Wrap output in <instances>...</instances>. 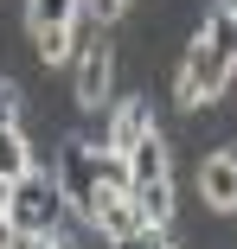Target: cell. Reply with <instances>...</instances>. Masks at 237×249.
<instances>
[{"label":"cell","mask_w":237,"mask_h":249,"mask_svg":"<svg viewBox=\"0 0 237 249\" xmlns=\"http://www.w3.org/2000/svg\"><path fill=\"white\" fill-rule=\"evenodd\" d=\"M71 211H77V205H71V192H64L58 166H45V160H39L32 173H20V179H13V205H7V224H13L20 236H58Z\"/></svg>","instance_id":"cell-1"},{"label":"cell","mask_w":237,"mask_h":249,"mask_svg":"<svg viewBox=\"0 0 237 249\" xmlns=\"http://www.w3.org/2000/svg\"><path fill=\"white\" fill-rule=\"evenodd\" d=\"M224 83H237V71H224V64L212 58V45L193 38V45L179 52V64H173V109H186V115L212 109L218 96H224Z\"/></svg>","instance_id":"cell-2"},{"label":"cell","mask_w":237,"mask_h":249,"mask_svg":"<svg viewBox=\"0 0 237 249\" xmlns=\"http://www.w3.org/2000/svg\"><path fill=\"white\" fill-rule=\"evenodd\" d=\"M71 103L83 115H103L116 103V45L109 38H77V58H71Z\"/></svg>","instance_id":"cell-3"},{"label":"cell","mask_w":237,"mask_h":249,"mask_svg":"<svg viewBox=\"0 0 237 249\" xmlns=\"http://www.w3.org/2000/svg\"><path fill=\"white\" fill-rule=\"evenodd\" d=\"M199 205L212 217L237 211V147H205V160H199Z\"/></svg>","instance_id":"cell-4"},{"label":"cell","mask_w":237,"mask_h":249,"mask_svg":"<svg viewBox=\"0 0 237 249\" xmlns=\"http://www.w3.org/2000/svg\"><path fill=\"white\" fill-rule=\"evenodd\" d=\"M128 198H135V211H141V224H148V230H173V217H179V185H173V173L135 179Z\"/></svg>","instance_id":"cell-5"},{"label":"cell","mask_w":237,"mask_h":249,"mask_svg":"<svg viewBox=\"0 0 237 249\" xmlns=\"http://www.w3.org/2000/svg\"><path fill=\"white\" fill-rule=\"evenodd\" d=\"M193 38H205L212 58H218L224 71H237V0H205V19H199Z\"/></svg>","instance_id":"cell-6"},{"label":"cell","mask_w":237,"mask_h":249,"mask_svg":"<svg viewBox=\"0 0 237 249\" xmlns=\"http://www.w3.org/2000/svg\"><path fill=\"white\" fill-rule=\"evenodd\" d=\"M26 38H32V58H39L45 71H71V58H77V26H26Z\"/></svg>","instance_id":"cell-7"},{"label":"cell","mask_w":237,"mask_h":249,"mask_svg":"<svg viewBox=\"0 0 237 249\" xmlns=\"http://www.w3.org/2000/svg\"><path fill=\"white\" fill-rule=\"evenodd\" d=\"M128 179H160V173H173V147H167V134L160 128H148L135 147H128Z\"/></svg>","instance_id":"cell-8"},{"label":"cell","mask_w":237,"mask_h":249,"mask_svg":"<svg viewBox=\"0 0 237 249\" xmlns=\"http://www.w3.org/2000/svg\"><path fill=\"white\" fill-rule=\"evenodd\" d=\"M32 166H39L32 134H26L20 122H7V128H0V179H20V173H32Z\"/></svg>","instance_id":"cell-9"},{"label":"cell","mask_w":237,"mask_h":249,"mask_svg":"<svg viewBox=\"0 0 237 249\" xmlns=\"http://www.w3.org/2000/svg\"><path fill=\"white\" fill-rule=\"evenodd\" d=\"M83 0H26V26H77Z\"/></svg>","instance_id":"cell-10"},{"label":"cell","mask_w":237,"mask_h":249,"mask_svg":"<svg viewBox=\"0 0 237 249\" xmlns=\"http://www.w3.org/2000/svg\"><path fill=\"white\" fill-rule=\"evenodd\" d=\"M20 115H26V89H20L13 77H0V128L20 122Z\"/></svg>","instance_id":"cell-11"},{"label":"cell","mask_w":237,"mask_h":249,"mask_svg":"<svg viewBox=\"0 0 237 249\" xmlns=\"http://www.w3.org/2000/svg\"><path fill=\"white\" fill-rule=\"evenodd\" d=\"M116 249H179V236H173V230H141V236H128V243H116Z\"/></svg>","instance_id":"cell-12"},{"label":"cell","mask_w":237,"mask_h":249,"mask_svg":"<svg viewBox=\"0 0 237 249\" xmlns=\"http://www.w3.org/2000/svg\"><path fill=\"white\" fill-rule=\"evenodd\" d=\"M83 13L97 19V26H116V19L128 13V0H83Z\"/></svg>","instance_id":"cell-13"},{"label":"cell","mask_w":237,"mask_h":249,"mask_svg":"<svg viewBox=\"0 0 237 249\" xmlns=\"http://www.w3.org/2000/svg\"><path fill=\"white\" fill-rule=\"evenodd\" d=\"M20 249H64V243H58V236H26Z\"/></svg>","instance_id":"cell-14"},{"label":"cell","mask_w":237,"mask_h":249,"mask_svg":"<svg viewBox=\"0 0 237 249\" xmlns=\"http://www.w3.org/2000/svg\"><path fill=\"white\" fill-rule=\"evenodd\" d=\"M7 205H13V179H0V217H7Z\"/></svg>","instance_id":"cell-15"}]
</instances>
